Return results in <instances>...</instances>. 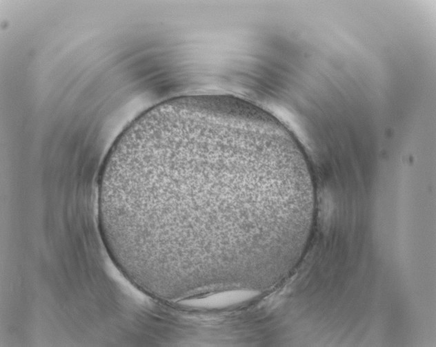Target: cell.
Here are the masks:
<instances>
[{"label":"cell","instance_id":"1","mask_svg":"<svg viewBox=\"0 0 436 347\" xmlns=\"http://www.w3.org/2000/svg\"><path fill=\"white\" fill-rule=\"evenodd\" d=\"M309 174L295 136L259 107L171 98L132 121L106 157L101 237L123 274L158 299L243 288L285 248Z\"/></svg>","mask_w":436,"mask_h":347}]
</instances>
